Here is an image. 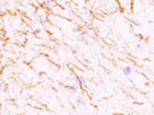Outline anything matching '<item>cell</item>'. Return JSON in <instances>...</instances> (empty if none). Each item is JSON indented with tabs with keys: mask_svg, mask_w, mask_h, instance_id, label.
Instances as JSON below:
<instances>
[{
	"mask_svg": "<svg viewBox=\"0 0 154 115\" xmlns=\"http://www.w3.org/2000/svg\"><path fill=\"white\" fill-rule=\"evenodd\" d=\"M77 81H78V84H79V86H82V87H86V85H87V79H86V77L82 74L77 75Z\"/></svg>",
	"mask_w": 154,
	"mask_h": 115,
	"instance_id": "1",
	"label": "cell"
},
{
	"mask_svg": "<svg viewBox=\"0 0 154 115\" xmlns=\"http://www.w3.org/2000/svg\"><path fill=\"white\" fill-rule=\"evenodd\" d=\"M33 33H34L36 36H40V35H41V28H34Z\"/></svg>",
	"mask_w": 154,
	"mask_h": 115,
	"instance_id": "5",
	"label": "cell"
},
{
	"mask_svg": "<svg viewBox=\"0 0 154 115\" xmlns=\"http://www.w3.org/2000/svg\"><path fill=\"white\" fill-rule=\"evenodd\" d=\"M66 87L68 89V91H70V93H77V90H78L77 85H67Z\"/></svg>",
	"mask_w": 154,
	"mask_h": 115,
	"instance_id": "2",
	"label": "cell"
},
{
	"mask_svg": "<svg viewBox=\"0 0 154 115\" xmlns=\"http://www.w3.org/2000/svg\"><path fill=\"white\" fill-rule=\"evenodd\" d=\"M45 4L48 8H53V7H54V1H53V0H46Z\"/></svg>",
	"mask_w": 154,
	"mask_h": 115,
	"instance_id": "4",
	"label": "cell"
},
{
	"mask_svg": "<svg viewBox=\"0 0 154 115\" xmlns=\"http://www.w3.org/2000/svg\"><path fill=\"white\" fill-rule=\"evenodd\" d=\"M123 72H124V74H125V75H131V74H132V68L126 65V66H124Z\"/></svg>",
	"mask_w": 154,
	"mask_h": 115,
	"instance_id": "3",
	"label": "cell"
},
{
	"mask_svg": "<svg viewBox=\"0 0 154 115\" xmlns=\"http://www.w3.org/2000/svg\"><path fill=\"white\" fill-rule=\"evenodd\" d=\"M0 91H3V84L0 82Z\"/></svg>",
	"mask_w": 154,
	"mask_h": 115,
	"instance_id": "6",
	"label": "cell"
}]
</instances>
